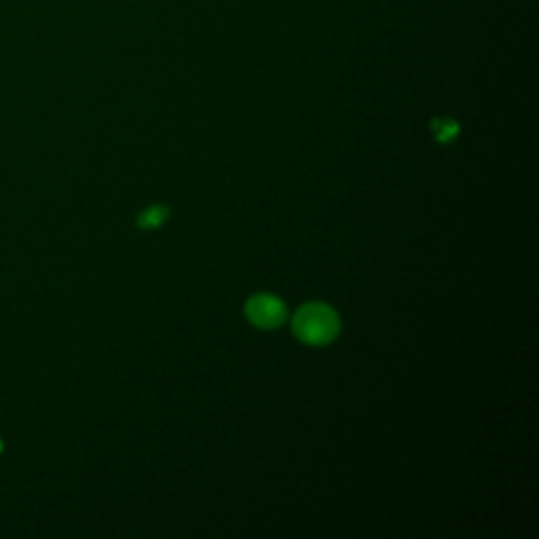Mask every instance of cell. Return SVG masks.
Returning a JSON list of instances; mask_svg holds the SVG:
<instances>
[{
	"label": "cell",
	"mask_w": 539,
	"mask_h": 539,
	"mask_svg": "<svg viewBox=\"0 0 539 539\" xmlns=\"http://www.w3.org/2000/svg\"><path fill=\"white\" fill-rule=\"evenodd\" d=\"M293 331L310 346H325L339 333V318L325 304H308L299 308L293 318Z\"/></svg>",
	"instance_id": "cell-1"
},
{
	"label": "cell",
	"mask_w": 539,
	"mask_h": 539,
	"mask_svg": "<svg viewBox=\"0 0 539 539\" xmlns=\"http://www.w3.org/2000/svg\"><path fill=\"white\" fill-rule=\"evenodd\" d=\"M245 312L249 321L262 329H274L278 325H283L287 316L285 304L281 302V299L274 295H266V293L251 297L247 302Z\"/></svg>",
	"instance_id": "cell-2"
},
{
	"label": "cell",
	"mask_w": 539,
	"mask_h": 539,
	"mask_svg": "<svg viewBox=\"0 0 539 539\" xmlns=\"http://www.w3.org/2000/svg\"><path fill=\"white\" fill-rule=\"evenodd\" d=\"M169 217V209L167 207H150L148 211H144L137 219V226L144 230H152L161 226L165 219Z\"/></svg>",
	"instance_id": "cell-3"
},
{
	"label": "cell",
	"mask_w": 539,
	"mask_h": 539,
	"mask_svg": "<svg viewBox=\"0 0 539 539\" xmlns=\"http://www.w3.org/2000/svg\"><path fill=\"white\" fill-rule=\"evenodd\" d=\"M434 129H436V139H438V142H441V144L451 142V139H455L457 133H459L457 123L447 121V118H441V121H434Z\"/></svg>",
	"instance_id": "cell-4"
},
{
	"label": "cell",
	"mask_w": 539,
	"mask_h": 539,
	"mask_svg": "<svg viewBox=\"0 0 539 539\" xmlns=\"http://www.w3.org/2000/svg\"><path fill=\"white\" fill-rule=\"evenodd\" d=\"M0 451H3V443H0Z\"/></svg>",
	"instance_id": "cell-5"
}]
</instances>
